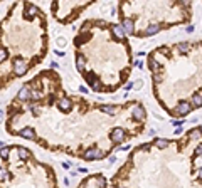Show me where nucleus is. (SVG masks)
<instances>
[{"mask_svg": "<svg viewBox=\"0 0 202 188\" xmlns=\"http://www.w3.org/2000/svg\"><path fill=\"white\" fill-rule=\"evenodd\" d=\"M125 138H126V131L123 129V128H115V129L111 131V141H113L115 144L123 143Z\"/></svg>", "mask_w": 202, "mask_h": 188, "instance_id": "1", "label": "nucleus"}, {"mask_svg": "<svg viewBox=\"0 0 202 188\" xmlns=\"http://www.w3.org/2000/svg\"><path fill=\"white\" fill-rule=\"evenodd\" d=\"M175 109H177V114L184 118V116H187L190 111H192V104H190L189 101H180L179 104H177Z\"/></svg>", "mask_w": 202, "mask_h": 188, "instance_id": "2", "label": "nucleus"}, {"mask_svg": "<svg viewBox=\"0 0 202 188\" xmlns=\"http://www.w3.org/2000/svg\"><path fill=\"white\" fill-rule=\"evenodd\" d=\"M160 30V25L158 24H152V25H148L143 32H135L138 37H150V35H153V34H157V32Z\"/></svg>", "mask_w": 202, "mask_h": 188, "instance_id": "3", "label": "nucleus"}, {"mask_svg": "<svg viewBox=\"0 0 202 188\" xmlns=\"http://www.w3.org/2000/svg\"><path fill=\"white\" fill-rule=\"evenodd\" d=\"M148 67H150V71L153 74H160V71L164 69V66H162V64L158 62L153 56H150V59H148Z\"/></svg>", "mask_w": 202, "mask_h": 188, "instance_id": "4", "label": "nucleus"}, {"mask_svg": "<svg viewBox=\"0 0 202 188\" xmlns=\"http://www.w3.org/2000/svg\"><path fill=\"white\" fill-rule=\"evenodd\" d=\"M14 72H15V76H22V74L27 72V66L20 59H15L14 61Z\"/></svg>", "mask_w": 202, "mask_h": 188, "instance_id": "5", "label": "nucleus"}, {"mask_svg": "<svg viewBox=\"0 0 202 188\" xmlns=\"http://www.w3.org/2000/svg\"><path fill=\"white\" fill-rule=\"evenodd\" d=\"M131 118L135 119V121H143V119H145V109H143L142 106H135V108L131 109Z\"/></svg>", "mask_w": 202, "mask_h": 188, "instance_id": "6", "label": "nucleus"}, {"mask_svg": "<svg viewBox=\"0 0 202 188\" xmlns=\"http://www.w3.org/2000/svg\"><path fill=\"white\" fill-rule=\"evenodd\" d=\"M121 27H123L125 34H135V22L131 19H123Z\"/></svg>", "mask_w": 202, "mask_h": 188, "instance_id": "7", "label": "nucleus"}, {"mask_svg": "<svg viewBox=\"0 0 202 188\" xmlns=\"http://www.w3.org/2000/svg\"><path fill=\"white\" fill-rule=\"evenodd\" d=\"M59 109H63L64 113H69L73 109V101L69 98H61L59 101Z\"/></svg>", "mask_w": 202, "mask_h": 188, "instance_id": "8", "label": "nucleus"}, {"mask_svg": "<svg viewBox=\"0 0 202 188\" xmlns=\"http://www.w3.org/2000/svg\"><path fill=\"white\" fill-rule=\"evenodd\" d=\"M111 32H113V35L116 39H125V30L123 27H121V24H115V25H111Z\"/></svg>", "mask_w": 202, "mask_h": 188, "instance_id": "9", "label": "nucleus"}, {"mask_svg": "<svg viewBox=\"0 0 202 188\" xmlns=\"http://www.w3.org/2000/svg\"><path fill=\"white\" fill-rule=\"evenodd\" d=\"M17 99H19V101H29V99H30V89H29V86H24L22 89L17 93Z\"/></svg>", "mask_w": 202, "mask_h": 188, "instance_id": "10", "label": "nucleus"}, {"mask_svg": "<svg viewBox=\"0 0 202 188\" xmlns=\"http://www.w3.org/2000/svg\"><path fill=\"white\" fill-rule=\"evenodd\" d=\"M19 136H22L25 138V140H34L35 138V131L32 129V128H24V129H20V133H19Z\"/></svg>", "mask_w": 202, "mask_h": 188, "instance_id": "11", "label": "nucleus"}, {"mask_svg": "<svg viewBox=\"0 0 202 188\" xmlns=\"http://www.w3.org/2000/svg\"><path fill=\"white\" fill-rule=\"evenodd\" d=\"M99 109H101V113H104V114H108V116H115L116 114V108L111 106V104H101Z\"/></svg>", "mask_w": 202, "mask_h": 188, "instance_id": "12", "label": "nucleus"}, {"mask_svg": "<svg viewBox=\"0 0 202 188\" xmlns=\"http://www.w3.org/2000/svg\"><path fill=\"white\" fill-rule=\"evenodd\" d=\"M153 144L158 148V150H165V148H168V140H164V138H157V140L153 141Z\"/></svg>", "mask_w": 202, "mask_h": 188, "instance_id": "13", "label": "nucleus"}, {"mask_svg": "<svg viewBox=\"0 0 202 188\" xmlns=\"http://www.w3.org/2000/svg\"><path fill=\"white\" fill-rule=\"evenodd\" d=\"M190 104H192V108H202V94H194Z\"/></svg>", "mask_w": 202, "mask_h": 188, "instance_id": "14", "label": "nucleus"}, {"mask_svg": "<svg viewBox=\"0 0 202 188\" xmlns=\"http://www.w3.org/2000/svg\"><path fill=\"white\" fill-rule=\"evenodd\" d=\"M177 49H179L180 54H187V52L190 51V44L189 42H179V44H177Z\"/></svg>", "mask_w": 202, "mask_h": 188, "instance_id": "15", "label": "nucleus"}, {"mask_svg": "<svg viewBox=\"0 0 202 188\" xmlns=\"http://www.w3.org/2000/svg\"><path fill=\"white\" fill-rule=\"evenodd\" d=\"M17 153H19V158L20 159H29V158H30V151L25 150V148H17Z\"/></svg>", "mask_w": 202, "mask_h": 188, "instance_id": "16", "label": "nucleus"}, {"mask_svg": "<svg viewBox=\"0 0 202 188\" xmlns=\"http://www.w3.org/2000/svg\"><path fill=\"white\" fill-rule=\"evenodd\" d=\"M84 56L83 54H78V57H76V67H78L79 71H84Z\"/></svg>", "mask_w": 202, "mask_h": 188, "instance_id": "17", "label": "nucleus"}, {"mask_svg": "<svg viewBox=\"0 0 202 188\" xmlns=\"http://www.w3.org/2000/svg\"><path fill=\"white\" fill-rule=\"evenodd\" d=\"M83 158L84 159H88V161H91V159H96V151H95V148L93 150H88L84 155H83Z\"/></svg>", "mask_w": 202, "mask_h": 188, "instance_id": "18", "label": "nucleus"}, {"mask_svg": "<svg viewBox=\"0 0 202 188\" xmlns=\"http://www.w3.org/2000/svg\"><path fill=\"white\" fill-rule=\"evenodd\" d=\"M152 79H153V84H160L164 81V74H153Z\"/></svg>", "mask_w": 202, "mask_h": 188, "instance_id": "19", "label": "nucleus"}, {"mask_svg": "<svg viewBox=\"0 0 202 188\" xmlns=\"http://www.w3.org/2000/svg\"><path fill=\"white\" fill-rule=\"evenodd\" d=\"M91 25H95V27H104V25H106V22H104V20H91Z\"/></svg>", "mask_w": 202, "mask_h": 188, "instance_id": "20", "label": "nucleus"}, {"mask_svg": "<svg viewBox=\"0 0 202 188\" xmlns=\"http://www.w3.org/2000/svg\"><path fill=\"white\" fill-rule=\"evenodd\" d=\"M0 156H2L3 159H7V158H9V148H5V146H3L2 150H0Z\"/></svg>", "mask_w": 202, "mask_h": 188, "instance_id": "21", "label": "nucleus"}, {"mask_svg": "<svg viewBox=\"0 0 202 188\" xmlns=\"http://www.w3.org/2000/svg\"><path fill=\"white\" fill-rule=\"evenodd\" d=\"M150 146H152V143H143V144H140V146L136 148V150H138V151H142V150H143V151H147Z\"/></svg>", "mask_w": 202, "mask_h": 188, "instance_id": "22", "label": "nucleus"}, {"mask_svg": "<svg viewBox=\"0 0 202 188\" xmlns=\"http://www.w3.org/2000/svg\"><path fill=\"white\" fill-rule=\"evenodd\" d=\"M184 123H185L184 119H174V121H172V125H174L175 128H180V126L184 125Z\"/></svg>", "mask_w": 202, "mask_h": 188, "instance_id": "23", "label": "nucleus"}, {"mask_svg": "<svg viewBox=\"0 0 202 188\" xmlns=\"http://www.w3.org/2000/svg\"><path fill=\"white\" fill-rule=\"evenodd\" d=\"M5 178H7V170L5 168H0V182H3Z\"/></svg>", "mask_w": 202, "mask_h": 188, "instance_id": "24", "label": "nucleus"}, {"mask_svg": "<svg viewBox=\"0 0 202 188\" xmlns=\"http://www.w3.org/2000/svg\"><path fill=\"white\" fill-rule=\"evenodd\" d=\"M200 155H202V143L196 148V151H194V156H196V158H197V156H200Z\"/></svg>", "mask_w": 202, "mask_h": 188, "instance_id": "25", "label": "nucleus"}, {"mask_svg": "<svg viewBox=\"0 0 202 188\" xmlns=\"http://www.w3.org/2000/svg\"><path fill=\"white\" fill-rule=\"evenodd\" d=\"M5 57H7V52L3 51V49H0V62H2V61H3V59H5Z\"/></svg>", "mask_w": 202, "mask_h": 188, "instance_id": "26", "label": "nucleus"}, {"mask_svg": "<svg viewBox=\"0 0 202 188\" xmlns=\"http://www.w3.org/2000/svg\"><path fill=\"white\" fill-rule=\"evenodd\" d=\"M136 67H138V69H143V61H136Z\"/></svg>", "mask_w": 202, "mask_h": 188, "instance_id": "27", "label": "nucleus"}, {"mask_svg": "<svg viewBox=\"0 0 202 188\" xmlns=\"http://www.w3.org/2000/svg\"><path fill=\"white\" fill-rule=\"evenodd\" d=\"M194 29H196V27H194V25H187V32H189V34H190V32H194Z\"/></svg>", "mask_w": 202, "mask_h": 188, "instance_id": "28", "label": "nucleus"}, {"mask_svg": "<svg viewBox=\"0 0 202 188\" xmlns=\"http://www.w3.org/2000/svg\"><path fill=\"white\" fill-rule=\"evenodd\" d=\"M131 87H133V84H131V82H128V84H126V86H125V91H130V89H131Z\"/></svg>", "mask_w": 202, "mask_h": 188, "instance_id": "29", "label": "nucleus"}, {"mask_svg": "<svg viewBox=\"0 0 202 188\" xmlns=\"http://www.w3.org/2000/svg\"><path fill=\"white\" fill-rule=\"evenodd\" d=\"M199 180H202V166L199 168Z\"/></svg>", "mask_w": 202, "mask_h": 188, "instance_id": "30", "label": "nucleus"}, {"mask_svg": "<svg viewBox=\"0 0 202 188\" xmlns=\"http://www.w3.org/2000/svg\"><path fill=\"white\" fill-rule=\"evenodd\" d=\"M199 131H200V134H202V126H199Z\"/></svg>", "mask_w": 202, "mask_h": 188, "instance_id": "31", "label": "nucleus"}]
</instances>
